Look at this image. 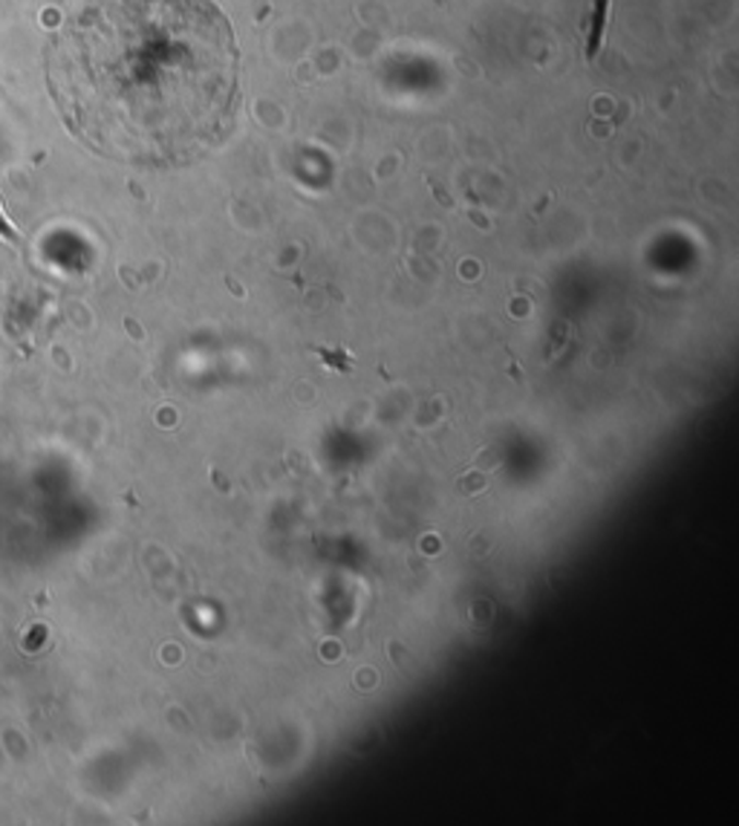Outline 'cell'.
<instances>
[{
  "instance_id": "cell-2",
  "label": "cell",
  "mask_w": 739,
  "mask_h": 826,
  "mask_svg": "<svg viewBox=\"0 0 739 826\" xmlns=\"http://www.w3.org/2000/svg\"><path fill=\"white\" fill-rule=\"evenodd\" d=\"M610 9H612V0H593V7H589V17H587V24H584V38H587L589 61H595L603 47L607 24H610Z\"/></svg>"
},
{
  "instance_id": "cell-1",
  "label": "cell",
  "mask_w": 739,
  "mask_h": 826,
  "mask_svg": "<svg viewBox=\"0 0 739 826\" xmlns=\"http://www.w3.org/2000/svg\"><path fill=\"white\" fill-rule=\"evenodd\" d=\"M47 84L90 151L179 168L232 133L241 49L211 0H90L49 38Z\"/></svg>"
},
{
  "instance_id": "cell-3",
  "label": "cell",
  "mask_w": 739,
  "mask_h": 826,
  "mask_svg": "<svg viewBox=\"0 0 739 826\" xmlns=\"http://www.w3.org/2000/svg\"><path fill=\"white\" fill-rule=\"evenodd\" d=\"M0 237L3 240H17V232L7 223V217H3V211H0Z\"/></svg>"
}]
</instances>
